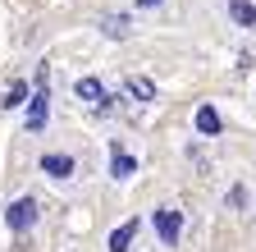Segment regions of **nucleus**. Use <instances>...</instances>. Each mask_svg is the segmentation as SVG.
I'll list each match as a JSON object with an SVG mask.
<instances>
[{"label": "nucleus", "mask_w": 256, "mask_h": 252, "mask_svg": "<svg viewBox=\"0 0 256 252\" xmlns=\"http://www.w3.org/2000/svg\"><path fill=\"white\" fill-rule=\"evenodd\" d=\"M124 92H128L133 101H156V83H151V78H142V74L128 78V83H124Z\"/></svg>", "instance_id": "obj_7"}, {"label": "nucleus", "mask_w": 256, "mask_h": 252, "mask_svg": "<svg viewBox=\"0 0 256 252\" xmlns=\"http://www.w3.org/2000/svg\"><path fill=\"white\" fill-rule=\"evenodd\" d=\"M156 234H160V243H178V234H183V215L178 211H170V206H160L156 211Z\"/></svg>", "instance_id": "obj_3"}, {"label": "nucleus", "mask_w": 256, "mask_h": 252, "mask_svg": "<svg viewBox=\"0 0 256 252\" xmlns=\"http://www.w3.org/2000/svg\"><path fill=\"white\" fill-rule=\"evenodd\" d=\"M220 129H224V124H220V110L202 106V110H197V133H202V138H215Z\"/></svg>", "instance_id": "obj_9"}, {"label": "nucleus", "mask_w": 256, "mask_h": 252, "mask_svg": "<svg viewBox=\"0 0 256 252\" xmlns=\"http://www.w3.org/2000/svg\"><path fill=\"white\" fill-rule=\"evenodd\" d=\"M50 119V92H46V65L37 69V92H32V106H28V133H42Z\"/></svg>", "instance_id": "obj_1"}, {"label": "nucleus", "mask_w": 256, "mask_h": 252, "mask_svg": "<svg viewBox=\"0 0 256 252\" xmlns=\"http://www.w3.org/2000/svg\"><path fill=\"white\" fill-rule=\"evenodd\" d=\"M229 14H234L238 28H256V5L252 0H229Z\"/></svg>", "instance_id": "obj_10"}, {"label": "nucleus", "mask_w": 256, "mask_h": 252, "mask_svg": "<svg viewBox=\"0 0 256 252\" xmlns=\"http://www.w3.org/2000/svg\"><path fill=\"white\" fill-rule=\"evenodd\" d=\"M133 170H138V161L114 142V147H110V174H114V179H133Z\"/></svg>", "instance_id": "obj_6"}, {"label": "nucleus", "mask_w": 256, "mask_h": 252, "mask_svg": "<svg viewBox=\"0 0 256 252\" xmlns=\"http://www.w3.org/2000/svg\"><path fill=\"white\" fill-rule=\"evenodd\" d=\"M74 97H78V101H87V106H101V110H110L101 78H78V83H74Z\"/></svg>", "instance_id": "obj_4"}, {"label": "nucleus", "mask_w": 256, "mask_h": 252, "mask_svg": "<svg viewBox=\"0 0 256 252\" xmlns=\"http://www.w3.org/2000/svg\"><path fill=\"white\" fill-rule=\"evenodd\" d=\"M28 97H32V92H28V83H14L5 97H0V106H5V110H14V106H23Z\"/></svg>", "instance_id": "obj_12"}, {"label": "nucleus", "mask_w": 256, "mask_h": 252, "mask_svg": "<svg viewBox=\"0 0 256 252\" xmlns=\"http://www.w3.org/2000/svg\"><path fill=\"white\" fill-rule=\"evenodd\" d=\"M133 238H138V220H124V225L110 234V252H128V247H133Z\"/></svg>", "instance_id": "obj_8"}, {"label": "nucleus", "mask_w": 256, "mask_h": 252, "mask_svg": "<svg viewBox=\"0 0 256 252\" xmlns=\"http://www.w3.org/2000/svg\"><path fill=\"white\" fill-rule=\"evenodd\" d=\"M42 170H46L50 179H69L78 165H74V156H60V151H50V156H42Z\"/></svg>", "instance_id": "obj_5"}, {"label": "nucleus", "mask_w": 256, "mask_h": 252, "mask_svg": "<svg viewBox=\"0 0 256 252\" xmlns=\"http://www.w3.org/2000/svg\"><path fill=\"white\" fill-rule=\"evenodd\" d=\"M5 225H10L14 234L32 229V225H37V202H32V197H18V202H10V211H5Z\"/></svg>", "instance_id": "obj_2"}, {"label": "nucleus", "mask_w": 256, "mask_h": 252, "mask_svg": "<svg viewBox=\"0 0 256 252\" xmlns=\"http://www.w3.org/2000/svg\"><path fill=\"white\" fill-rule=\"evenodd\" d=\"M101 33L124 42V37H128V19H124V14H106V19H101Z\"/></svg>", "instance_id": "obj_11"}]
</instances>
